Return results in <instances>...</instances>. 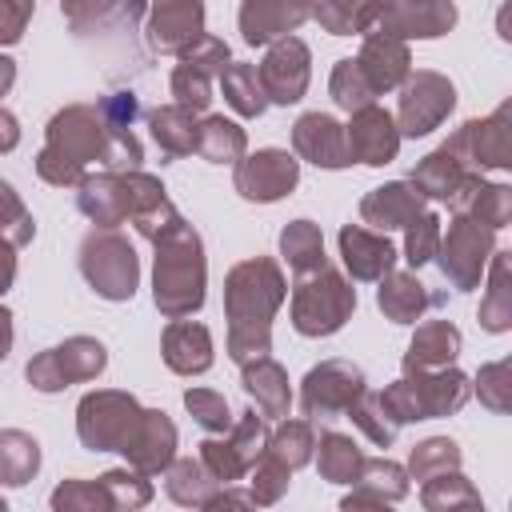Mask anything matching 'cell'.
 I'll return each mask as SVG.
<instances>
[{
  "instance_id": "cell-1",
  "label": "cell",
  "mask_w": 512,
  "mask_h": 512,
  "mask_svg": "<svg viewBox=\"0 0 512 512\" xmlns=\"http://www.w3.org/2000/svg\"><path fill=\"white\" fill-rule=\"evenodd\" d=\"M136 228L156 244V308L172 320L204 304V252L200 236L164 200L136 216Z\"/></svg>"
},
{
  "instance_id": "cell-2",
  "label": "cell",
  "mask_w": 512,
  "mask_h": 512,
  "mask_svg": "<svg viewBox=\"0 0 512 512\" xmlns=\"http://www.w3.org/2000/svg\"><path fill=\"white\" fill-rule=\"evenodd\" d=\"M284 300V280L280 268L264 256L244 260L232 268L228 288H224V308H228V352L232 360H260L268 352V328L272 312Z\"/></svg>"
},
{
  "instance_id": "cell-3",
  "label": "cell",
  "mask_w": 512,
  "mask_h": 512,
  "mask_svg": "<svg viewBox=\"0 0 512 512\" xmlns=\"http://www.w3.org/2000/svg\"><path fill=\"white\" fill-rule=\"evenodd\" d=\"M108 124L96 108H64L48 124V148L40 152V176L52 184H80L88 160H104Z\"/></svg>"
},
{
  "instance_id": "cell-4",
  "label": "cell",
  "mask_w": 512,
  "mask_h": 512,
  "mask_svg": "<svg viewBox=\"0 0 512 512\" xmlns=\"http://www.w3.org/2000/svg\"><path fill=\"white\" fill-rule=\"evenodd\" d=\"M356 308V288H348V280L340 272H332L328 264L300 276L296 292H292V324L304 336H328L336 332Z\"/></svg>"
},
{
  "instance_id": "cell-5",
  "label": "cell",
  "mask_w": 512,
  "mask_h": 512,
  "mask_svg": "<svg viewBox=\"0 0 512 512\" xmlns=\"http://www.w3.org/2000/svg\"><path fill=\"white\" fill-rule=\"evenodd\" d=\"M468 396V380L460 372H448L440 368L436 376H424L416 372L396 380L388 392H380V408L384 416H392V424H404V420H432V416H448L464 404Z\"/></svg>"
},
{
  "instance_id": "cell-6",
  "label": "cell",
  "mask_w": 512,
  "mask_h": 512,
  "mask_svg": "<svg viewBox=\"0 0 512 512\" xmlns=\"http://www.w3.org/2000/svg\"><path fill=\"white\" fill-rule=\"evenodd\" d=\"M80 268L88 276V284L108 296V300H128L136 292V252L132 244L104 228V232H92L80 248Z\"/></svg>"
},
{
  "instance_id": "cell-7",
  "label": "cell",
  "mask_w": 512,
  "mask_h": 512,
  "mask_svg": "<svg viewBox=\"0 0 512 512\" xmlns=\"http://www.w3.org/2000/svg\"><path fill=\"white\" fill-rule=\"evenodd\" d=\"M140 420V408L124 392H92L80 400V440L96 452L124 448L132 424Z\"/></svg>"
},
{
  "instance_id": "cell-8",
  "label": "cell",
  "mask_w": 512,
  "mask_h": 512,
  "mask_svg": "<svg viewBox=\"0 0 512 512\" xmlns=\"http://www.w3.org/2000/svg\"><path fill=\"white\" fill-rule=\"evenodd\" d=\"M104 368V348L88 336H72L68 344L60 348H48L44 356H36L28 364V380L40 388V392H56L72 380H88Z\"/></svg>"
},
{
  "instance_id": "cell-9",
  "label": "cell",
  "mask_w": 512,
  "mask_h": 512,
  "mask_svg": "<svg viewBox=\"0 0 512 512\" xmlns=\"http://www.w3.org/2000/svg\"><path fill=\"white\" fill-rule=\"evenodd\" d=\"M360 392H364L360 368H352L344 360H328V364H320L304 376V412L308 416L348 412L360 400Z\"/></svg>"
},
{
  "instance_id": "cell-10",
  "label": "cell",
  "mask_w": 512,
  "mask_h": 512,
  "mask_svg": "<svg viewBox=\"0 0 512 512\" xmlns=\"http://www.w3.org/2000/svg\"><path fill=\"white\" fill-rule=\"evenodd\" d=\"M452 84L432 76V72H420L416 80L404 84V96H400V132L404 136H424L432 132L448 112H452Z\"/></svg>"
},
{
  "instance_id": "cell-11",
  "label": "cell",
  "mask_w": 512,
  "mask_h": 512,
  "mask_svg": "<svg viewBox=\"0 0 512 512\" xmlns=\"http://www.w3.org/2000/svg\"><path fill=\"white\" fill-rule=\"evenodd\" d=\"M492 248V232L480 228L472 216H456L444 244H440V268L444 276H452L460 288H472L480 280V264H484V252Z\"/></svg>"
},
{
  "instance_id": "cell-12",
  "label": "cell",
  "mask_w": 512,
  "mask_h": 512,
  "mask_svg": "<svg viewBox=\"0 0 512 512\" xmlns=\"http://www.w3.org/2000/svg\"><path fill=\"white\" fill-rule=\"evenodd\" d=\"M256 76H260V88H264L268 100H276V104H296L300 92L308 88V48H304L296 36H284V40L268 52V60L256 68Z\"/></svg>"
},
{
  "instance_id": "cell-13",
  "label": "cell",
  "mask_w": 512,
  "mask_h": 512,
  "mask_svg": "<svg viewBox=\"0 0 512 512\" xmlns=\"http://www.w3.org/2000/svg\"><path fill=\"white\" fill-rule=\"evenodd\" d=\"M296 176H300L296 156L276 152V148L256 152V156H248V160L236 164V188L248 200H280L296 184Z\"/></svg>"
},
{
  "instance_id": "cell-14",
  "label": "cell",
  "mask_w": 512,
  "mask_h": 512,
  "mask_svg": "<svg viewBox=\"0 0 512 512\" xmlns=\"http://www.w3.org/2000/svg\"><path fill=\"white\" fill-rule=\"evenodd\" d=\"M344 140H348V156L364 160V164H388L400 148V132H396L392 116L376 104L352 112V124H348Z\"/></svg>"
},
{
  "instance_id": "cell-15",
  "label": "cell",
  "mask_w": 512,
  "mask_h": 512,
  "mask_svg": "<svg viewBox=\"0 0 512 512\" xmlns=\"http://www.w3.org/2000/svg\"><path fill=\"white\" fill-rule=\"evenodd\" d=\"M172 448H176V428L164 412H140V420L132 424L128 440H124V456L140 468V472H160L172 464Z\"/></svg>"
},
{
  "instance_id": "cell-16",
  "label": "cell",
  "mask_w": 512,
  "mask_h": 512,
  "mask_svg": "<svg viewBox=\"0 0 512 512\" xmlns=\"http://www.w3.org/2000/svg\"><path fill=\"white\" fill-rule=\"evenodd\" d=\"M292 144L304 160L320 164V168H344L352 156H348V140H344V128L324 116V112H308L296 120L292 128Z\"/></svg>"
},
{
  "instance_id": "cell-17",
  "label": "cell",
  "mask_w": 512,
  "mask_h": 512,
  "mask_svg": "<svg viewBox=\"0 0 512 512\" xmlns=\"http://www.w3.org/2000/svg\"><path fill=\"white\" fill-rule=\"evenodd\" d=\"M372 20L384 24V36H440L452 20V4H372Z\"/></svg>"
},
{
  "instance_id": "cell-18",
  "label": "cell",
  "mask_w": 512,
  "mask_h": 512,
  "mask_svg": "<svg viewBox=\"0 0 512 512\" xmlns=\"http://www.w3.org/2000/svg\"><path fill=\"white\" fill-rule=\"evenodd\" d=\"M356 68H360V76L368 80V88L376 96L384 88H396L408 76V52H404V44L396 36L372 32L368 44H364V52H360V60H356Z\"/></svg>"
},
{
  "instance_id": "cell-19",
  "label": "cell",
  "mask_w": 512,
  "mask_h": 512,
  "mask_svg": "<svg viewBox=\"0 0 512 512\" xmlns=\"http://www.w3.org/2000/svg\"><path fill=\"white\" fill-rule=\"evenodd\" d=\"M200 24H204L200 4H160L152 8L148 36L160 52H188L200 40Z\"/></svg>"
},
{
  "instance_id": "cell-20",
  "label": "cell",
  "mask_w": 512,
  "mask_h": 512,
  "mask_svg": "<svg viewBox=\"0 0 512 512\" xmlns=\"http://www.w3.org/2000/svg\"><path fill=\"white\" fill-rule=\"evenodd\" d=\"M340 252H344V264L356 280H380L388 276V268L396 264V248L376 236V232H364V228H344L340 232Z\"/></svg>"
},
{
  "instance_id": "cell-21",
  "label": "cell",
  "mask_w": 512,
  "mask_h": 512,
  "mask_svg": "<svg viewBox=\"0 0 512 512\" xmlns=\"http://www.w3.org/2000/svg\"><path fill=\"white\" fill-rule=\"evenodd\" d=\"M420 200L424 196L412 184H384L372 196H364L360 216L368 224H376V228H408L420 216Z\"/></svg>"
},
{
  "instance_id": "cell-22",
  "label": "cell",
  "mask_w": 512,
  "mask_h": 512,
  "mask_svg": "<svg viewBox=\"0 0 512 512\" xmlns=\"http://www.w3.org/2000/svg\"><path fill=\"white\" fill-rule=\"evenodd\" d=\"M164 360L176 372H204L212 364V340L204 324L192 320H172L164 332Z\"/></svg>"
},
{
  "instance_id": "cell-23",
  "label": "cell",
  "mask_w": 512,
  "mask_h": 512,
  "mask_svg": "<svg viewBox=\"0 0 512 512\" xmlns=\"http://www.w3.org/2000/svg\"><path fill=\"white\" fill-rule=\"evenodd\" d=\"M460 348V332L448 324V320H432L416 332L408 356H404V372H432V368H448V360L456 356Z\"/></svg>"
},
{
  "instance_id": "cell-24",
  "label": "cell",
  "mask_w": 512,
  "mask_h": 512,
  "mask_svg": "<svg viewBox=\"0 0 512 512\" xmlns=\"http://www.w3.org/2000/svg\"><path fill=\"white\" fill-rule=\"evenodd\" d=\"M308 16V8L300 4H244L240 8V28L248 44H268L272 36L296 28Z\"/></svg>"
},
{
  "instance_id": "cell-25",
  "label": "cell",
  "mask_w": 512,
  "mask_h": 512,
  "mask_svg": "<svg viewBox=\"0 0 512 512\" xmlns=\"http://www.w3.org/2000/svg\"><path fill=\"white\" fill-rule=\"evenodd\" d=\"M244 388L248 396H256V408L268 416H288V380L280 372V364H272L268 356H260L256 364L244 368Z\"/></svg>"
},
{
  "instance_id": "cell-26",
  "label": "cell",
  "mask_w": 512,
  "mask_h": 512,
  "mask_svg": "<svg viewBox=\"0 0 512 512\" xmlns=\"http://www.w3.org/2000/svg\"><path fill=\"white\" fill-rule=\"evenodd\" d=\"M148 124H152L156 144H160L168 156H184V152L196 148L200 128H196V120H192L188 108H180V104H172V108H156V112L148 116Z\"/></svg>"
},
{
  "instance_id": "cell-27",
  "label": "cell",
  "mask_w": 512,
  "mask_h": 512,
  "mask_svg": "<svg viewBox=\"0 0 512 512\" xmlns=\"http://www.w3.org/2000/svg\"><path fill=\"white\" fill-rule=\"evenodd\" d=\"M280 248H284V256H288L296 276H308V272L324 268V240H320V228L312 220L288 224L284 236H280Z\"/></svg>"
},
{
  "instance_id": "cell-28",
  "label": "cell",
  "mask_w": 512,
  "mask_h": 512,
  "mask_svg": "<svg viewBox=\"0 0 512 512\" xmlns=\"http://www.w3.org/2000/svg\"><path fill=\"white\" fill-rule=\"evenodd\" d=\"M424 304H428L424 284H420L416 276H408V272H396V276H388V280L380 284V308H384L396 324L416 320Z\"/></svg>"
},
{
  "instance_id": "cell-29",
  "label": "cell",
  "mask_w": 512,
  "mask_h": 512,
  "mask_svg": "<svg viewBox=\"0 0 512 512\" xmlns=\"http://www.w3.org/2000/svg\"><path fill=\"white\" fill-rule=\"evenodd\" d=\"M220 84H224L228 104H232L240 116H260V112H264L268 96H264L260 76H256L252 64H228V68L220 72Z\"/></svg>"
},
{
  "instance_id": "cell-30",
  "label": "cell",
  "mask_w": 512,
  "mask_h": 512,
  "mask_svg": "<svg viewBox=\"0 0 512 512\" xmlns=\"http://www.w3.org/2000/svg\"><path fill=\"white\" fill-rule=\"evenodd\" d=\"M40 464V448L24 432H0V484H24L32 480Z\"/></svg>"
},
{
  "instance_id": "cell-31",
  "label": "cell",
  "mask_w": 512,
  "mask_h": 512,
  "mask_svg": "<svg viewBox=\"0 0 512 512\" xmlns=\"http://www.w3.org/2000/svg\"><path fill=\"white\" fill-rule=\"evenodd\" d=\"M196 152H200L204 160H216V164L240 160V152H244V132H240L232 120H224V116H208V120L200 124Z\"/></svg>"
},
{
  "instance_id": "cell-32",
  "label": "cell",
  "mask_w": 512,
  "mask_h": 512,
  "mask_svg": "<svg viewBox=\"0 0 512 512\" xmlns=\"http://www.w3.org/2000/svg\"><path fill=\"white\" fill-rule=\"evenodd\" d=\"M360 460H364V456L352 448L348 436H340V432H324V436H320V472H324V480L352 484Z\"/></svg>"
},
{
  "instance_id": "cell-33",
  "label": "cell",
  "mask_w": 512,
  "mask_h": 512,
  "mask_svg": "<svg viewBox=\"0 0 512 512\" xmlns=\"http://www.w3.org/2000/svg\"><path fill=\"white\" fill-rule=\"evenodd\" d=\"M264 452L276 456V460L292 472V468H300V464L312 456V428H308L304 420H284V424L276 428V436L268 440Z\"/></svg>"
},
{
  "instance_id": "cell-34",
  "label": "cell",
  "mask_w": 512,
  "mask_h": 512,
  "mask_svg": "<svg viewBox=\"0 0 512 512\" xmlns=\"http://www.w3.org/2000/svg\"><path fill=\"white\" fill-rule=\"evenodd\" d=\"M168 496L176 504H204L212 496V476L200 460H176L168 472Z\"/></svg>"
},
{
  "instance_id": "cell-35",
  "label": "cell",
  "mask_w": 512,
  "mask_h": 512,
  "mask_svg": "<svg viewBox=\"0 0 512 512\" xmlns=\"http://www.w3.org/2000/svg\"><path fill=\"white\" fill-rule=\"evenodd\" d=\"M52 512H116L104 484H84V480H64L52 492Z\"/></svg>"
},
{
  "instance_id": "cell-36",
  "label": "cell",
  "mask_w": 512,
  "mask_h": 512,
  "mask_svg": "<svg viewBox=\"0 0 512 512\" xmlns=\"http://www.w3.org/2000/svg\"><path fill=\"white\" fill-rule=\"evenodd\" d=\"M356 484L364 492H376V496H388V500H400L408 492V480H404L400 464H392V460H360Z\"/></svg>"
},
{
  "instance_id": "cell-37",
  "label": "cell",
  "mask_w": 512,
  "mask_h": 512,
  "mask_svg": "<svg viewBox=\"0 0 512 512\" xmlns=\"http://www.w3.org/2000/svg\"><path fill=\"white\" fill-rule=\"evenodd\" d=\"M308 16L328 24V32H336V36L372 32V4H320V8H308Z\"/></svg>"
},
{
  "instance_id": "cell-38",
  "label": "cell",
  "mask_w": 512,
  "mask_h": 512,
  "mask_svg": "<svg viewBox=\"0 0 512 512\" xmlns=\"http://www.w3.org/2000/svg\"><path fill=\"white\" fill-rule=\"evenodd\" d=\"M332 100H336L340 108H348V112H360V108L372 104V88H368V80L360 76L356 60H340V64H336V72H332Z\"/></svg>"
},
{
  "instance_id": "cell-39",
  "label": "cell",
  "mask_w": 512,
  "mask_h": 512,
  "mask_svg": "<svg viewBox=\"0 0 512 512\" xmlns=\"http://www.w3.org/2000/svg\"><path fill=\"white\" fill-rule=\"evenodd\" d=\"M0 240L4 244H28L32 240V216L24 212L12 184L0 180Z\"/></svg>"
},
{
  "instance_id": "cell-40",
  "label": "cell",
  "mask_w": 512,
  "mask_h": 512,
  "mask_svg": "<svg viewBox=\"0 0 512 512\" xmlns=\"http://www.w3.org/2000/svg\"><path fill=\"white\" fill-rule=\"evenodd\" d=\"M184 404H188V412H192L208 432H228V428H232V416H228V404H224L220 392L188 388V392H184Z\"/></svg>"
},
{
  "instance_id": "cell-41",
  "label": "cell",
  "mask_w": 512,
  "mask_h": 512,
  "mask_svg": "<svg viewBox=\"0 0 512 512\" xmlns=\"http://www.w3.org/2000/svg\"><path fill=\"white\" fill-rule=\"evenodd\" d=\"M460 464V452L452 440H424L416 452H412V476L424 480V476H444L448 468Z\"/></svg>"
},
{
  "instance_id": "cell-42",
  "label": "cell",
  "mask_w": 512,
  "mask_h": 512,
  "mask_svg": "<svg viewBox=\"0 0 512 512\" xmlns=\"http://www.w3.org/2000/svg\"><path fill=\"white\" fill-rule=\"evenodd\" d=\"M100 484H104V492H108V500H112L116 512H132V508L148 504V496H152L148 480L128 476V472H108V476H100Z\"/></svg>"
},
{
  "instance_id": "cell-43",
  "label": "cell",
  "mask_w": 512,
  "mask_h": 512,
  "mask_svg": "<svg viewBox=\"0 0 512 512\" xmlns=\"http://www.w3.org/2000/svg\"><path fill=\"white\" fill-rule=\"evenodd\" d=\"M172 96H176V100H180V108H188V112L208 108V100H212L208 76H204V72H196V68H188V64H180V68L172 72Z\"/></svg>"
},
{
  "instance_id": "cell-44",
  "label": "cell",
  "mask_w": 512,
  "mask_h": 512,
  "mask_svg": "<svg viewBox=\"0 0 512 512\" xmlns=\"http://www.w3.org/2000/svg\"><path fill=\"white\" fill-rule=\"evenodd\" d=\"M200 464H204V472L212 476V480H236L248 464L240 460V452L232 448V444H224V440H204L200 444Z\"/></svg>"
},
{
  "instance_id": "cell-45",
  "label": "cell",
  "mask_w": 512,
  "mask_h": 512,
  "mask_svg": "<svg viewBox=\"0 0 512 512\" xmlns=\"http://www.w3.org/2000/svg\"><path fill=\"white\" fill-rule=\"evenodd\" d=\"M264 440H268L264 420H260L256 412H244V416H240V424L232 428V440H228V444H232V448L240 452V460L252 468V464L264 456Z\"/></svg>"
},
{
  "instance_id": "cell-46",
  "label": "cell",
  "mask_w": 512,
  "mask_h": 512,
  "mask_svg": "<svg viewBox=\"0 0 512 512\" xmlns=\"http://www.w3.org/2000/svg\"><path fill=\"white\" fill-rule=\"evenodd\" d=\"M252 468H256V480H252V496H256V504H272V500L288 488V468H284L276 456H268V452H264Z\"/></svg>"
},
{
  "instance_id": "cell-47",
  "label": "cell",
  "mask_w": 512,
  "mask_h": 512,
  "mask_svg": "<svg viewBox=\"0 0 512 512\" xmlns=\"http://www.w3.org/2000/svg\"><path fill=\"white\" fill-rule=\"evenodd\" d=\"M452 500H476V492H472V484L464 480V476H436V480H428V488H424V504L432 508V512H448L452 508Z\"/></svg>"
},
{
  "instance_id": "cell-48",
  "label": "cell",
  "mask_w": 512,
  "mask_h": 512,
  "mask_svg": "<svg viewBox=\"0 0 512 512\" xmlns=\"http://www.w3.org/2000/svg\"><path fill=\"white\" fill-rule=\"evenodd\" d=\"M436 236H440V220H436V216H416V220L408 224V264L420 268L424 260H432Z\"/></svg>"
},
{
  "instance_id": "cell-49",
  "label": "cell",
  "mask_w": 512,
  "mask_h": 512,
  "mask_svg": "<svg viewBox=\"0 0 512 512\" xmlns=\"http://www.w3.org/2000/svg\"><path fill=\"white\" fill-rule=\"evenodd\" d=\"M28 16H32V4H0V44L20 40Z\"/></svg>"
},
{
  "instance_id": "cell-50",
  "label": "cell",
  "mask_w": 512,
  "mask_h": 512,
  "mask_svg": "<svg viewBox=\"0 0 512 512\" xmlns=\"http://www.w3.org/2000/svg\"><path fill=\"white\" fill-rule=\"evenodd\" d=\"M204 512H252V500L240 492H216L204 500Z\"/></svg>"
},
{
  "instance_id": "cell-51",
  "label": "cell",
  "mask_w": 512,
  "mask_h": 512,
  "mask_svg": "<svg viewBox=\"0 0 512 512\" xmlns=\"http://www.w3.org/2000/svg\"><path fill=\"white\" fill-rule=\"evenodd\" d=\"M340 512H392L388 504H384V496H376V492H356V496H348L344 504H340Z\"/></svg>"
},
{
  "instance_id": "cell-52",
  "label": "cell",
  "mask_w": 512,
  "mask_h": 512,
  "mask_svg": "<svg viewBox=\"0 0 512 512\" xmlns=\"http://www.w3.org/2000/svg\"><path fill=\"white\" fill-rule=\"evenodd\" d=\"M12 276H16V260H12V244H4V240H0V292H8V284H12Z\"/></svg>"
},
{
  "instance_id": "cell-53",
  "label": "cell",
  "mask_w": 512,
  "mask_h": 512,
  "mask_svg": "<svg viewBox=\"0 0 512 512\" xmlns=\"http://www.w3.org/2000/svg\"><path fill=\"white\" fill-rule=\"evenodd\" d=\"M16 140H20V132H16V120L0 108V152H8V148H16Z\"/></svg>"
},
{
  "instance_id": "cell-54",
  "label": "cell",
  "mask_w": 512,
  "mask_h": 512,
  "mask_svg": "<svg viewBox=\"0 0 512 512\" xmlns=\"http://www.w3.org/2000/svg\"><path fill=\"white\" fill-rule=\"evenodd\" d=\"M8 348H12V316L0 308V360L8 356Z\"/></svg>"
},
{
  "instance_id": "cell-55",
  "label": "cell",
  "mask_w": 512,
  "mask_h": 512,
  "mask_svg": "<svg viewBox=\"0 0 512 512\" xmlns=\"http://www.w3.org/2000/svg\"><path fill=\"white\" fill-rule=\"evenodd\" d=\"M12 80H16V68H12V60H8V56H0V96L12 88Z\"/></svg>"
},
{
  "instance_id": "cell-56",
  "label": "cell",
  "mask_w": 512,
  "mask_h": 512,
  "mask_svg": "<svg viewBox=\"0 0 512 512\" xmlns=\"http://www.w3.org/2000/svg\"><path fill=\"white\" fill-rule=\"evenodd\" d=\"M448 512H484V508H480V500H468L464 508H448Z\"/></svg>"
},
{
  "instance_id": "cell-57",
  "label": "cell",
  "mask_w": 512,
  "mask_h": 512,
  "mask_svg": "<svg viewBox=\"0 0 512 512\" xmlns=\"http://www.w3.org/2000/svg\"><path fill=\"white\" fill-rule=\"evenodd\" d=\"M0 512H8V508H4V500H0Z\"/></svg>"
}]
</instances>
